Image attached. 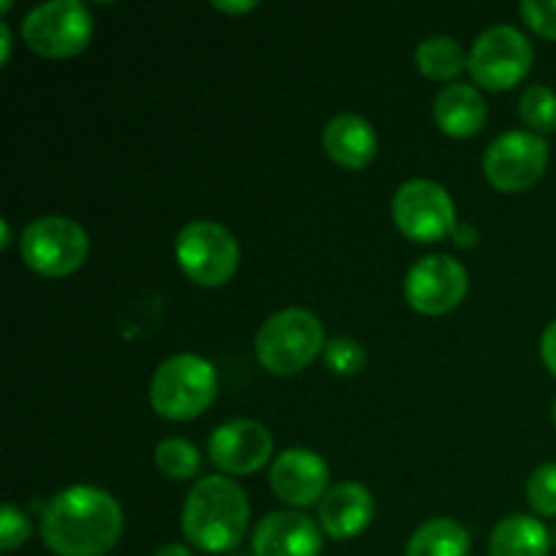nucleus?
<instances>
[{
  "label": "nucleus",
  "mask_w": 556,
  "mask_h": 556,
  "mask_svg": "<svg viewBox=\"0 0 556 556\" xmlns=\"http://www.w3.org/2000/svg\"><path fill=\"white\" fill-rule=\"evenodd\" d=\"M41 535L60 556H106L123 535V510L103 489L68 486L43 508Z\"/></svg>",
  "instance_id": "1"
},
{
  "label": "nucleus",
  "mask_w": 556,
  "mask_h": 556,
  "mask_svg": "<svg viewBox=\"0 0 556 556\" xmlns=\"http://www.w3.org/2000/svg\"><path fill=\"white\" fill-rule=\"evenodd\" d=\"M248 521V494L231 478H201L185 500L182 532L204 554L233 552L242 543Z\"/></svg>",
  "instance_id": "2"
},
{
  "label": "nucleus",
  "mask_w": 556,
  "mask_h": 556,
  "mask_svg": "<svg viewBox=\"0 0 556 556\" xmlns=\"http://www.w3.org/2000/svg\"><path fill=\"white\" fill-rule=\"evenodd\" d=\"M217 396V375L206 358L179 353L166 358L150 380V402L168 421L201 416Z\"/></svg>",
  "instance_id": "3"
},
{
  "label": "nucleus",
  "mask_w": 556,
  "mask_h": 556,
  "mask_svg": "<svg viewBox=\"0 0 556 556\" xmlns=\"http://www.w3.org/2000/svg\"><path fill=\"white\" fill-rule=\"evenodd\" d=\"M324 348V326L304 307L280 309L255 334V356L271 375L302 372Z\"/></svg>",
  "instance_id": "4"
},
{
  "label": "nucleus",
  "mask_w": 556,
  "mask_h": 556,
  "mask_svg": "<svg viewBox=\"0 0 556 556\" xmlns=\"http://www.w3.org/2000/svg\"><path fill=\"white\" fill-rule=\"evenodd\" d=\"M20 250L33 271L43 277H63L85 264L90 253V237L71 217L47 215L27 223Z\"/></svg>",
  "instance_id": "5"
},
{
  "label": "nucleus",
  "mask_w": 556,
  "mask_h": 556,
  "mask_svg": "<svg viewBox=\"0 0 556 556\" xmlns=\"http://www.w3.org/2000/svg\"><path fill=\"white\" fill-rule=\"evenodd\" d=\"M22 38L43 58H74L92 38V16L79 0H49L27 11Z\"/></svg>",
  "instance_id": "6"
},
{
  "label": "nucleus",
  "mask_w": 556,
  "mask_h": 556,
  "mask_svg": "<svg viewBox=\"0 0 556 556\" xmlns=\"http://www.w3.org/2000/svg\"><path fill=\"white\" fill-rule=\"evenodd\" d=\"M177 261L199 286H223L239 269V242L220 223L193 220L179 231Z\"/></svg>",
  "instance_id": "7"
},
{
  "label": "nucleus",
  "mask_w": 556,
  "mask_h": 556,
  "mask_svg": "<svg viewBox=\"0 0 556 556\" xmlns=\"http://www.w3.org/2000/svg\"><path fill=\"white\" fill-rule=\"evenodd\" d=\"M532 65V43L519 27L494 25L483 30L467 54L472 79L489 90H510Z\"/></svg>",
  "instance_id": "8"
},
{
  "label": "nucleus",
  "mask_w": 556,
  "mask_h": 556,
  "mask_svg": "<svg viewBox=\"0 0 556 556\" xmlns=\"http://www.w3.org/2000/svg\"><path fill=\"white\" fill-rule=\"evenodd\" d=\"M548 144L541 134L508 130L489 144L483 155V172L494 188L505 193H519L532 188L546 174Z\"/></svg>",
  "instance_id": "9"
},
{
  "label": "nucleus",
  "mask_w": 556,
  "mask_h": 556,
  "mask_svg": "<svg viewBox=\"0 0 556 556\" xmlns=\"http://www.w3.org/2000/svg\"><path fill=\"white\" fill-rule=\"evenodd\" d=\"M391 212L407 239L416 242H438L456 226V210L448 190L432 179H410L396 190Z\"/></svg>",
  "instance_id": "10"
},
{
  "label": "nucleus",
  "mask_w": 556,
  "mask_h": 556,
  "mask_svg": "<svg viewBox=\"0 0 556 556\" xmlns=\"http://www.w3.org/2000/svg\"><path fill=\"white\" fill-rule=\"evenodd\" d=\"M467 296V271L445 253L424 255L407 269L405 299L424 315H443L459 307Z\"/></svg>",
  "instance_id": "11"
},
{
  "label": "nucleus",
  "mask_w": 556,
  "mask_h": 556,
  "mask_svg": "<svg viewBox=\"0 0 556 556\" xmlns=\"http://www.w3.org/2000/svg\"><path fill=\"white\" fill-rule=\"evenodd\" d=\"M275 440L269 429L250 418L220 424L210 438V459L228 476H250L271 456Z\"/></svg>",
  "instance_id": "12"
},
{
  "label": "nucleus",
  "mask_w": 556,
  "mask_h": 556,
  "mask_svg": "<svg viewBox=\"0 0 556 556\" xmlns=\"http://www.w3.org/2000/svg\"><path fill=\"white\" fill-rule=\"evenodd\" d=\"M271 489L282 503L293 508H307L320 503L329 492V467L315 451L309 448H288L275 459L269 472Z\"/></svg>",
  "instance_id": "13"
},
{
  "label": "nucleus",
  "mask_w": 556,
  "mask_h": 556,
  "mask_svg": "<svg viewBox=\"0 0 556 556\" xmlns=\"http://www.w3.org/2000/svg\"><path fill=\"white\" fill-rule=\"evenodd\" d=\"M255 556H318L320 530L296 510L269 514L253 532Z\"/></svg>",
  "instance_id": "14"
},
{
  "label": "nucleus",
  "mask_w": 556,
  "mask_h": 556,
  "mask_svg": "<svg viewBox=\"0 0 556 556\" xmlns=\"http://www.w3.org/2000/svg\"><path fill=\"white\" fill-rule=\"evenodd\" d=\"M375 500L367 486L362 483H337L324 494L318 505V519L326 535L334 541H345V538H356L364 532V527L372 521Z\"/></svg>",
  "instance_id": "15"
},
{
  "label": "nucleus",
  "mask_w": 556,
  "mask_h": 556,
  "mask_svg": "<svg viewBox=\"0 0 556 556\" xmlns=\"http://www.w3.org/2000/svg\"><path fill=\"white\" fill-rule=\"evenodd\" d=\"M324 150L340 166L364 168L378 152V134L372 123L358 114H337L324 128Z\"/></svg>",
  "instance_id": "16"
},
{
  "label": "nucleus",
  "mask_w": 556,
  "mask_h": 556,
  "mask_svg": "<svg viewBox=\"0 0 556 556\" xmlns=\"http://www.w3.org/2000/svg\"><path fill=\"white\" fill-rule=\"evenodd\" d=\"M432 109L440 128L454 139H467L486 123V101L478 87L467 85V81H454V85L443 87L434 98Z\"/></svg>",
  "instance_id": "17"
},
{
  "label": "nucleus",
  "mask_w": 556,
  "mask_h": 556,
  "mask_svg": "<svg viewBox=\"0 0 556 556\" xmlns=\"http://www.w3.org/2000/svg\"><path fill=\"white\" fill-rule=\"evenodd\" d=\"M552 532L535 516L514 514L494 527L489 538V556H548Z\"/></svg>",
  "instance_id": "18"
},
{
  "label": "nucleus",
  "mask_w": 556,
  "mask_h": 556,
  "mask_svg": "<svg viewBox=\"0 0 556 556\" xmlns=\"http://www.w3.org/2000/svg\"><path fill=\"white\" fill-rule=\"evenodd\" d=\"M405 556H470V535L454 519H429L413 532Z\"/></svg>",
  "instance_id": "19"
},
{
  "label": "nucleus",
  "mask_w": 556,
  "mask_h": 556,
  "mask_svg": "<svg viewBox=\"0 0 556 556\" xmlns=\"http://www.w3.org/2000/svg\"><path fill=\"white\" fill-rule=\"evenodd\" d=\"M416 65L429 79H454L462 68H467V54L462 43L451 36H429L418 43Z\"/></svg>",
  "instance_id": "20"
},
{
  "label": "nucleus",
  "mask_w": 556,
  "mask_h": 556,
  "mask_svg": "<svg viewBox=\"0 0 556 556\" xmlns=\"http://www.w3.org/2000/svg\"><path fill=\"white\" fill-rule=\"evenodd\" d=\"M155 465L172 481H188L201 470V454L182 438H166L155 445Z\"/></svg>",
  "instance_id": "21"
},
{
  "label": "nucleus",
  "mask_w": 556,
  "mask_h": 556,
  "mask_svg": "<svg viewBox=\"0 0 556 556\" xmlns=\"http://www.w3.org/2000/svg\"><path fill=\"white\" fill-rule=\"evenodd\" d=\"M519 114L538 134H554L556 130V92L546 85H532L521 92Z\"/></svg>",
  "instance_id": "22"
},
{
  "label": "nucleus",
  "mask_w": 556,
  "mask_h": 556,
  "mask_svg": "<svg viewBox=\"0 0 556 556\" xmlns=\"http://www.w3.org/2000/svg\"><path fill=\"white\" fill-rule=\"evenodd\" d=\"M324 358L326 367L334 375H342V378H353L367 364V353H364L362 342L353 340V337H334V340L326 342Z\"/></svg>",
  "instance_id": "23"
},
{
  "label": "nucleus",
  "mask_w": 556,
  "mask_h": 556,
  "mask_svg": "<svg viewBox=\"0 0 556 556\" xmlns=\"http://www.w3.org/2000/svg\"><path fill=\"white\" fill-rule=\"evenodd\" d=\"M527 500L541 516H556V462L532 472L527 481Z\"/></svg>",
  "instance_id": "24"
},
{
  "label": "nucleus",
  "mask_w": 556,
  "mask_h": 556,
  "mask_svg": "<svg viewBox=\"0 0 556 556\" xmlns=\"http://www.w3.org/2000/svg\"><path fill=\"white\" fill-rule=\"evenodd\" d=\"M30 538V521L22 510H16L14 505L5 503L3 510H0V546L3 552H14L22 543Z\"/></svg>",
  "instance_id": "25"
},
{
  "label": "nucleus",
  "mask_w": 556,
  "mask_h": 556,
  "mask_svg": "<svg viewBox=\"0 0 556 556\" xmlns=\"http://www.w3.org/2000/svg\"><path fill=\"white\" fill-rule=\"evenodd\" d=\"M519 14L532 30L556 41V0H525L519 5Z\"/></svg>",
  "instance_id": "26"
},
{
  "label": "nucleus",
  "mask_w": 556,
  "mask_h": 556,
  "mask_svg": "<svg viewBox=\"0 0 556 556\" xmlns=\"http://www.w3.org/2000/svg\"><path fill=\"white\" fill-rule=\"evenodd\" d=\"M541 356H543V364L552 369V375L556 378V320H552V324L546 326V331H543Z\"/></svg>",
  "instance_id": "27"
},
{
  "label": "nucleus",
  "mask_w": 556,
  "mask_h": 556,
  "mask_svg": "<svg viewBox=\"0 0 556 556\" xmlns=\"http://www.w3.org/2000/svg\"><path fill=\"white\" fill-rule=\"evenodd\" d=\"M212 9L228 11V14H244L255 9V0H212Z\"/></svg>",
  "instance_id": "28"
},
{
  "label": "nucleus",
  "mask_w": 556,
  "mask_h": 556,
  "mask_svg": "<svg viewBox=\"0 0 556 556\" xmlns=\"http://www.w3.org/2000/svg\"><path fill=\"white\" fill-rule=\"evenodd\" d=\"M11 58V30L5 22H0V63H9Z\"/></svg>",
  "instance_id": "29"
},
{
  "label": "nucleus",
  "mask_w": 556,
  "mask_h": 556,
  "mask_svg": "<svg viewBox=\"0 0 556 556\" xmlns=\"http://www.w3.org/2000/svg\"><path fill=\"white\" fill-rule=\"evenodd\" d=\"M152 556H193V554H190V548L179 546V543H166V546L157 548Z\"/></svg>",
  "instance_id": "30"
},
{
  "label": "nucleus",
  "mask_w": 556,
  "mask_h": 556,
  "mask_svg": "<svg viewBox=\"0 0 556 556\" xmlns=\"http://www.w3.org/2000/svg\"><path fill=\"white\" fill-rule=\"evenodd\" d=\"M0 231H3V239H0V248H9L11 242V231H9V223H0Z\"/></svg>",
  "instance_id": "31"
},
{
  "label": "nucleus",
  "mask_w": 556,
  "mask_h": 556,
  "mask_svg": "<svg viewBox=\"0 0 556 556\" xmlns=\"http://www.w3.org/2000/svg\"><path fill=\"white\" fill-rule=\"evenodd\" d=\"M552 543L556 546V527H554V532H552Z\"/></svg>",
  "instance_id": "32"
},
{
  "label": "nucleus",
  "mask_w": 556,
  "mask_h": 556,
  "mask_svg": "<svg viewBox=\"0 0 556 556\" xmlns=\"http://www.w3.org/2000/svg\"><path fill=\"white\" fill-rule=\"evenodd\" d=\"M554 424H556V400H554Z\"/></svg>",
  "instance_id": "33"
}]
</instances>
